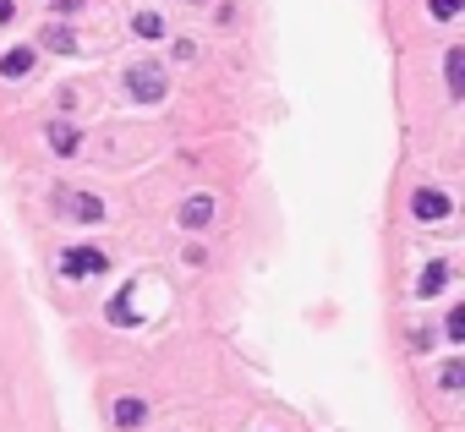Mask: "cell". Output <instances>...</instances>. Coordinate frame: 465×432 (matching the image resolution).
<instances>
[{"label":"cell","instance_id":"obj_12","mask_svg":"<svg viewBox=\"0 0 465 432\" xmlns=\"http://www.w3.org/2000/svg\"><path fill=\"white\" fill-rule=\"evenodd\" d=\"M131 28H138V39H165V17H159V12H143Z\"/></svg>","mask_w":465,"mask_h":432},{"label":"cell","instance_id":"obj_13","mask_svg":"<svg viewBox=\"0 0 465 432\" xmlns=\"http://www.w3.org/2000/svg\"><path fill=\"white\" fill-rule=\"evenodd\" d=\"M460 12H465V0H433V17L438 22H454Z\"/></svg>","mask_w":465,"mask_h":432},{"label":"cell","instance_id":"obj_5","mask_svg":"<svg viewBox=\"0 0 465 432\" xmlns=\"http://www.w3.org/2000/svg\"><path fill=\"white\" fill-rule=\"evenodd\" d=\"M44 137H49V148H55L60 159H72V154L83 148V131H77V126H66V121H49Z\"/></svg>","mask_w":465,"mask_h":432},{"label":"cell","instance_id":"obj_2","mask_svg":"<svg viewBox=\"0 0 465 432\" xmlns=\"http://www.w3.org/2000/svg\"><path fill=\"white\" fill-rule=\"evenodd\" d=\"M104 268H110V257L99 247H72V252L60 257V274L66 279H88V274H104Z\"/></svg>","mask_w":465,"mask_h":432},{"label":"cell","instance_id":"obj_3","mask_svg":"<svg viewBox=\"0 0 465 432\" xmlns=\"http://www.w3.org/2000/svg\"><path fill=\"white\" fill-rule=\"evenodd\" d=\"M60 208L72 213L77 225H99V220H104V202H99L94 192H60Z\"/></svg>","mask_w":465,"mask_h":432},{"label":"cell","instance_id":"obj_4","mask_svg":"<svg viewBox=\"0 0 465 432\" xmlns=\"http://www.w3.org/2000/svg\"><path fill=\"white\" fill-rule=\"evenodd\" d=\"M449 208H454V202H449V197H443L438 186H422V192L411 197V213H416V220H422V225H438V220H443V213H449Z\"/></svg>","mask_w":465,"mask_h":432},{"label":"cell","instance_id":"obj_6","mask_svg":"<svg viewBox=\"0 0 465 432\" xmlns=\"http://www.w3.org/2000/svg\"><path fill=\"white\" fill-rule=\"evenodd\" d=\"M209 220H214V197H186V202H181V225H186V230L209 225Z\"/></svg>","mask_w":465,"mask_h":432},{"label":"cell","instance_id":"obj_9","mask_svg":"<svg viewBox=\"0 0 465 432\" xmlns=\"http://www.w3.org/2000/svg\"><path fill=\"white\" fill-rule=\"evenodd\" d=\"M443 77H449V94L460 99V94H465V50H449V60H443Z\"/></svg>","mask_w":465,"mask_h":432},{"label":"cell","instance_id":"obj_11","mask_svg":"<svg viewBox=\"0 0 465 432\" xmlns=\"http://www.w3.org/2000/svg\"><path fill=\"white\" fill-rule=\"evenodd\" d=\"M44 44H49L55 55H66V50H72L77 39H72V28H60V22H49V28H44Z\"/></svg>","mask_w":465,"mask_h":432},{"label":"cell","instance_id":"obj_14","mask_svg":"<svg viewBox=\"0 0 465 432\" xmlns=\"http://www.w3.org/2000/svg\"><path fill=\"white\" fill-rule=\"evenodd\" d=\"M443 328H449V339H454V345H465V307H454Z\"/></svg>","mask_w":465,"mask_h":432},{"label":"cell","instance_id":"obj_15","mask_svg":"<svg viewBox=\"0 0 465 432\" xmlns=\"http://www.w3.org/2000/svg\"><path fill=\"white\" fill-rule=\"evenodd\" d=\"M460 383H465V362H449L443 367V389H460Z\"/></svg>","mask_w":465,"mask_h":432},{"label":"cell","instance_id":"obj_7","mask_svg":"<svg viewBox=\"0 0 465 432\" xmlns=\"http://www.w3.org/2000/svg\"><path fill=\"white\" fill-rule=\"evenodd\" d=\"M443 284H449V263H427V274L416 279V296H422V302H433Z\"/></svg>","mask_w":465,"mask_h":432},{"label":"cell","instance_id":"obj_17","mask_svg":"<svg viewBox=\"0 0 465 432\" xmlns=\"http://www.w3.org/2000/svg\"><path fill=\"white\" fill-rule=\"evenodd\" d=\"M55 6H60V12H77V6H83V0H55Z\"/></svg>","mask_w":465,"mask_h":432},{"label":"cell","instance_id":"obj_10","mask_svg":"<svg viewBox=\"0 0 465 432\" xmlns=\"http://www.w3.org/2000/svg\"><path fill=\"white\" fill-rule=\"evenodd\" d=\"M148 410H143V400H115V427H138Z\"/></svg>","mask_w":465,"mask_h":432},{"label":"cell","instance_id":"obj_16","mask_svg":"<svg viewBox=\"0 0 465 432\" xmlns=\"http://www.w3.org/2000/svg\"><path fill=\"white\" fill-rule=\"evenodd\" d=\"M12 12H17V6H12V0H0V28H6V22H12Z\"/></svg>","mask_w":465,"mask_h":432},{"label":"cell","instance_id":"obj_1","mask_svg":"<svg viewBox=\"0 0 465 432\" xmlns=\"http://www.w3.org/2000/svg\"><path fill=\"white\" fill-rule=\"evenodd\" d=\"M126 88H131V99H138V104H159L165 99V71L143 60V66L126 71Z\"/></svg>","mask_w":465,"mask_h":432},{"label":"cell","instance_id":"obj_8","mask_svg":"<svg viewBox=\"0 0 465 432\" xmlns=\"http://www.w3.org/2000/svg\"><path fill=\"white\" fill-rule=\"evenodd\" d=\"M33 50H6V55H0V77H28V71H33Z\"/></svg>","mask_w":465,"mask_h":432}]
</instances>
